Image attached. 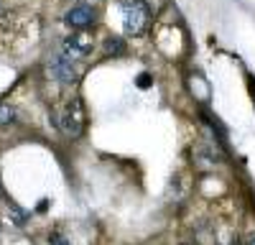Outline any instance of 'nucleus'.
<instances>
[{"mask_svg":"<svg viewBox=\"0 0 255 245\" xmlns=\"http://www.w3.org/2000/svg\"><path fill=\"white\" fill-rule=\"evenodd\" d=\"M15 118V113H13V108L8 105V102H3V105H0V122H3V125H8V122Z\"/></svg>","mask_w":255,"mask_h":245,"instance_id":"423d86ee","label":"nucleus"},{"mask_svg":"<svg viewBox=\"0 0 255 245\" xmlns=\"http://www.w3.org/2000/svg\"><path fill=\"white\" fill-rule=\"evenodd\" d=\"M67 23L72 26V28H87V26H92V20H95V13H92V8H87V5H77V8H72L69 13H67Z\"/></svg>","mask_w":255,"mask_h":245,"instance_id":"39448f33","label":"nucleus"},{"mask_svg":"<svg viewBox=\"0 0 255 245\" xmlns=\"http://www.w3.org/2000/svg\"><path fill=\"white\" fill-rule=\"evenodd\" d=\"M108 51L118 56V54H123V51H125V44H123L120 38H108Z\"/></svg>","mask_w":255,"mask_h":245,"instance_id":"6e6552de","label":"nucleus"},{"mask_svg":"<svg viewBox=\"0 0 255 245\" xmlns=\"http://www.w3.org/2000/svg\"><path fill=\"white\" fill-rule=\"evenodd\" d=\"M138 87H140V90L151 87V74H140V77H138Z\"/></svg>","mask_w":255,"mask_h":245,"instance_id":"9d476101","label":"nucleus"},{"mask_svg":"<svg viewBox=\"0 0 255 245\" xmlns=\"http://www.w3.org/2000/svg\"><path fill=\"white\" fill-rule=\"evenodd\" d=\"M123 10V28L128 36H138L148 26V10L140 0H120Z\"/></svg>","mask_w":255,"mask_h":245,"instance_id":"f257e3e1","label":"nucleus"},{"mask_svg":"<svg viewBox=\"0 0 255 245\" xmlns=\"http://www.w3.org/2000/svg\"><path fill=\"white\" fill-rule=\"evenodd\" d=\"M8 215H13V220L18 222V228H23V222H26V212H20L15 204H8Z\"/></svg>","mask_w":255,"mask_h":245,"instance_id":"0eeeda50","label":"nucleus"},{"mask_svg":"<svg viewBox=\"0 0 255 245\" xmlns=\"http://www.w3.org/2000/svg\"><path fill=\"white\" fill-rule=\"evenodd\" d=\"M49 72L56 82H61V85H74L77 82V69H74V61H69L67 56L61 54H54L49 59Z\"/></svg>","mask_w":255,"mask_h":245,"instance_id":"20e7f679","label":"nucleus"},{"mask_svg":"<svg viewBox=\"0 0 255 245\" xmlns=\"http://www.w3.org/2000/svg\"><path fill=\"white\" fill-rule=\"evenodd\" d=\"M56 125L67 135H72V138H79L82 135V130H84V108H82V102L77 97L64 105L61 115L56 118Z\"/></svg>","mask_w":255,"mask_h":245,"instance_id":"f03ea898","label":"nucleus"},{"mask_svg":"<svg viewBox=\"0 0 255 245\" xmlns=\"http://www.w3.org/2000/svg\"><path fill=\"white\" fill-rule=\"evenodd\" d=\"M49 245H72L67 238H61V235H51L49 238Z\"/></svg>","mask_w":255,"mask_h":245,"instance_id":"1a4fd4ad","label":"nucleus"},{"mask_svg":"<svg viewBox=\"0 0 255 245\" xmlns=\"http://www.w3.org/2000/svg\"><path fill=\"white\" fill-rule=\"evenodd\" d=\"M92 38L87 33H74L69 38H64V44H61V56H67L69 61H79V59H87L92 54Z\"/></svg>","mask_w":255,"mask_h":245,"instance_id":"7ed1b4c3","label":"nucleus"}]
</instances>
